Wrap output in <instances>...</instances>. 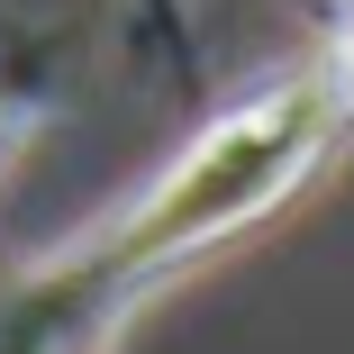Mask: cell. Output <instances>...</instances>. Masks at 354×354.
I'll return each instance as SVG.
<instances>
[{"mask_svg":"<svg viewBox=\"0 0 354 354\" xmlns=\"http://www.w3.org/2000/svg\"><path fill=\"white\" fill-rule=\"evenodd\" d=\"M327 127H336V91L318 82H291V91H263L254 109H236L227 127H209L200 146L127 209V218H109L91 245L55 254L46 272H64L73 291H100V281H136V272H164L200 245H218L236 227H254L263 209L291 191L318 155H327Z\"/></svg>","mask_w":354,"mask_h":354,"instance_id":"obj_1","label":"cell"},{"mask_svg":"<svg viewBox=\"0 0 354 354\" xmlns=\"http://www.w3.org/2000/svg\"><path fill=\"white\" fill-rule=\"evenodd\" d=\"M327 91H336V109H354V19H345V46H336V73H327Z\"/></svg>","mask_w":354,"mask_h":354,"instance_id":"obj_2","label":"cell"}]
</instances>
